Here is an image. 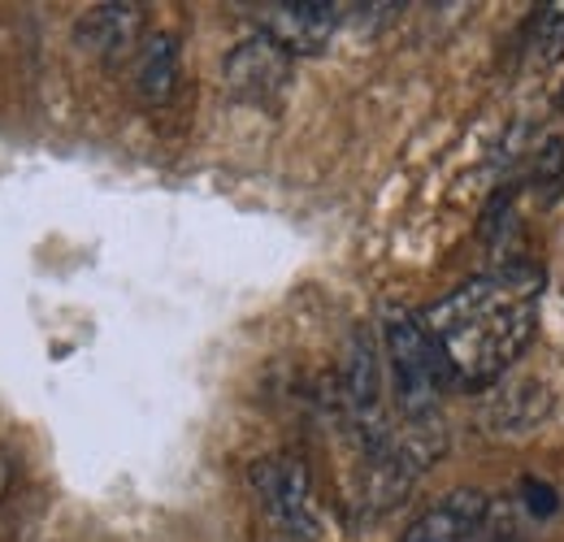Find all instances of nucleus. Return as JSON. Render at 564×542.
I'll use <instances>...</instances> for the list:
<instances>
[{
  "mask_svg": "<svg viewBox=\"0 0 564 542\" xmlns=\"http://www.w3.org/2000/svg\"><path fill=\"white\" fill-rule=\"evenodd\" d=\"M543 273L530 265H503L469 278L422 313V326L438 343L452 378L469 391L495 387L539 330Z\"/></svg>",
  "mask_w": 564,
  "mask_h": 542,
  "instance_id": "1",
  "label": "nucleus"
},
{
  "mask_svg": "<svg viewBox=\"0 0 564 542\" xmlns=\"http://www.w3.org/2000/svg\"><path fill=\"white\" fill-rule=\"evenodd\" d=\"M382 343H387L391 387H395V404L404 412V421L409 425H434L447 387L456 382L438 343L430 339L422 317H413V313H391L382 322Z\"/></svg>",
  "mask_w": 564,
  "mask_h": 542,
  "instance_id": "2",
  "label": "nucleus"
},
{
  "mask_svg": "<svg viewBox=\"0 0 564 542\" xmlns=\"http://www.w3.org/2000/svg\"><path fill=\"white\" fill-rule=\"evenodd\" d=\"M252 486L261 495V503L270 508V517L282 521L291 534L300 539H317V508H313V481L304 460L295 456H270L252 465Z\"/></svg>",
  "mask_w": 564,
  "mask_h": 542,
  "instance_id": "3",
  "label": "nucleus"
},
{
  "mask_svg": "<svg viewBox=\"0 0 564 542\" xmlns=\"http://www.w3.org/2000/svg\"><path fill=\"white\" fill-rule=\"evenodd\" d=\"M335 26H339V4L330 0H274L261 13V31L291 57L326 53Z\"/></svg>",
  "mask_w": 564,
  "mask_h": 542,
  "instance_id": "4",
  "label": "nucleus"
},
{
  "mask_svg": "<svg viewBox=\"0 0 564 542\" xmlns=\"http://www.w3.org/2000/svg\"><path fill=\"white\" fill-rule=\"evenodd\" d=\"M286 83H291V53H282L265 31H257L226 57V87L248 105L279 100Z\"/></svg>",
  "mask_w": 564,
  "mask_h": 542,
  "instance_id": "5",
  "label": "nucleus"
},
{
  "mask_svg": "<svg viewBox=\"0 0 564 542\" xmlns=\"http://www.w3.org/2000/svg\"><path fill=\"white\" fill-rule=\"evenodd\" d=\"M143 40H148V35H143L140 4H127V0H118V4H96V9H87V13L78 18V44H83L91 57H100L105 66H122L127 57H135Z\"/></svg>",
  "mask_w": 564,
  "mask_h": 542,
  "instance_id": "6",
  "label": "nucleus"
},
{
  "mask_svg": "<svg viewBox=\"0 0 564 542\" xmlns=\"http://www.w3.org/2000/svg\"><path fill=\"white\" fill-rule=\"evenodd\" d=\"M491 499L482 490H452L400 534V542H478Z\"/></svg>",
  "mask_w": 564,
  "mask_h": 542,
  "instance_id": "7",
  "label": "nucleus"
},
{
  "mask_svg": "<svg viewBox=\"0 0 564 542\" xmlns=\"http://www.w3.org/2000/svg\"><path fill=\"white\" fill-rule=\"evenodd\" d=\"M178 78H183V48L170 31H156L148 35L135 53V91L148 109H161L174 100L178 91Z\"/></svg>",
  "mask_w": 564,
  "mask_h": 542,
  "instance_id": "8",
  "label": "nucleus"
},
{
  "mask_svg": "<svg viewBox=\"0 0 564 542\" xmlns=\"http://www.w3.org/2000/svg\"><path fill=\"white\" fill-rule=\"evenodd\" d=\"M547 408H552L547 387H539V382H517V387H508V391L495 395L491 421H499V434H525V430H534V425L547 416Z\"/></svg>",
  "mask_w": 564,
  "mask_h": 542,
  "instance_id": "9",
  "label": "nucleus"
},
{
  "mask_svg": "<svg viewBox=\"0 0 564 542\" xmlns=\"http://www.w3.org/2000/svg\"><path fill=\"white\" fill-rule=\"evenodd\" d=\"M530 187H534V196H539L543 204L561 200V192H564V143L561 139L539 143L534 165H530Z\"/></svg>",
  "mask_w": 564,
  "mask_h": 542,
  "instance_id": "10",
  "label": "nucleus"
},
{
  "mask_svg": "<svg viewBox=\"0 0 564 542\" xmlns=\"http://www.w3.org/2000/svg\"><path fill=\"white\" fill-rule=\"evenodd\" d=\"M530 48H534V62H543V66H552V62L564 57V0H552V4L539 9Z\"/></svg>",
  "mask_w": 564,
  "mask_h": 542,
  "instance_id": "11",
  "label": "nucleus"
},
{
  "mask_svg": "<svg viewBox=\"0 0 564 542\" xmlns=\"http://www.w3.org/2000/svg\"><path fill=\"white\" fill-rule=\"evenodd\" d=\"M9 486H13V460H9V452L0 447V503H4V495H9Z\"/></svg>",
  "mask_w": 564,
  "mask_h": 542,
  "instance_id": "12",
  "label": "nucleus"
},
{
  "mask_svg": "<svg viewBox=\"0 0 564 542\" xmlns=\"http://www.w3.org/2000/svg\"><path fill=\"white\" fill-rule=\"evenodd\" d=\"M561 109H564V87H561Z\"/></svg>",
  "mask_w": 564,
  "mask_h": 542,
  "instance_id": "13",
  "label": "nucleus"
}]
</instances>
